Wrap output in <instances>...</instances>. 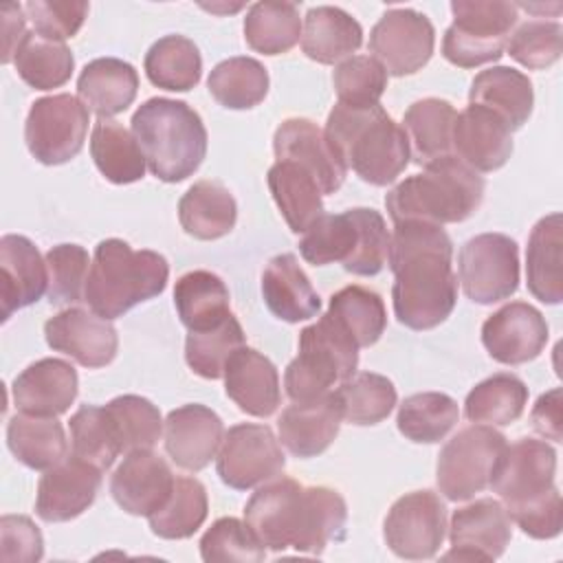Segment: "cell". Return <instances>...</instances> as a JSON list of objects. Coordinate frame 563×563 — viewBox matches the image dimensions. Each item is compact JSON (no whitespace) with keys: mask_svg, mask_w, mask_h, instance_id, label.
<instances>
[{"mask_svg":"<svg viewBox=\"0 0 563 563\" xmlns=\"http://www.w3.org/2000/svg\"><path fill=\"white\" fill-rule=\"evenodd\" d=\"M88 108L73 95L59 92L31 103L24 141L42 165H62L75 158L88 134Z\"/></svg>","mask_w":563,"mask_h":563,"instance_id":"obj_11","label":"cell"},{"mask_svg":"<svg viewBox=\"0 0 563 563\" xmlns=\"http://www.w3.org/2000/svg\"><path fill=\"white\" fill-rule=\"evenodd\" d=\"M268 189L277 209L292 233H303L323 216V191L319 180L299 163L279 158L266 174Z\"/></svg>","mask_w":563,"mask_h":563,"instance_id":"obj_32","label":"cell"},{"mask_svg":"<svg viewBox=\"0 0 563 563\" xmlns=\"http://www.w3.org/2000/svg\"><path fill=\"white\" fill-rule=\"evenodd\" d=\"M132 134L147 169L163 183L189 178L207 154V128L185 101L152 97L132 114Z\"/></svg>","mask_w":563,"mask_h":563,"instance_id":"obj_5","label":"cell"},{"mask_svg":"<svg viewBox=\"0 0 563 563\" xmlns=\"http://www.w3.org/2000/svg\"><path fill=\"white\" fill-rule=\"evenodd\" d=\"M453 242L440 224L405 220L389 235L394 273V314L409 330H431L446 321L457 303Z\"/></svg>","mask_w":563,"mask_h":563,"instance_id":"obj_1","label":"cell"},{"mask_svg":"<svg viewBox=\"0 0 563 563\" xmlns=\"http://www.w3.org/2000/svg\"><path fill=\"white\" fill-rule=\"evenodd\" d=\"M363 44L361 24L343 9L321 4L308 9L303 18L301 51L319 64H334L352 57Z\"/></svg>","mask_w":563,"mask_h":563,"instance_id":"obj_34","label":"cell"},{"mask_svg":"<svg viewBox=\"0 0 563 563\" xmlns=\"http://www.w3.org/2000/svg\"><path fill=\"white\" fill-rule=\"evenodd\" d=\"M284 466L286 457L273 429L253 422H240L224 431L216 455L220 479L235 490L255 488L277 477Z\"/></svg>","mask_w":563,"mask_h":563,"instance_id":"obj_14","label":"cell"},{"mask_svg":"<svg viewBox=\"0 0 563 563\" xmlns=\"http://www.w3.org/2000/svg\"><path fill=\"white\" fill-rule=\"evenodd\" d=\"M70 453L90 462L99 471H108L123 453L119 431L106 407L81 405L70 416Z\"/></svg>","mask_w":563,"mask_h":563,"instance_id":"obj_45","label":"cell"},{"mask_svg":"<svg viewBox=\"0 0 563 563\" xmlns=\"http://www.w3.org/2000/svg\"><path fill=\"white\" fill-rule=\"evenodd\" d=\"M273 152L277 161L286 158L306 167L319 180L323 196L339 191L345 180L347 167L328 143L325 132L310 119L292 117L282 121L273 136Z\"/></svg>","mask_w":563,"mask_h":563,"instance_id":"obj_24","label":"cell"},{"mask_svg":"<svg viewBox=\"0 0 563 563\" xmlns=\"http://www.w3.org/2000/svg\"><path fill=\"white\" fill-rule=\"evenodd\" d=\"M44 336L51 350L62 352L90 369L112 363L119 350L114 325L79 306H68L51 317L44 323Z\"/></svg>","mask_w":563,"mask_h":563,"instance_id":"obj_18","label":"cell"},{"mask_svg":"<svg viewBox=\"0 0 563 563\" xmlns=\"http://www.w3.org/2000/svg\"><path fill=\"white\" fill-rule=\"evenodd\" d=\"M224 391L249 416L268 418L277 411L279 374L268 356L253 347H238L224 365Z\"/></svg>","mask_w":563,"mask_h":563,"instance_id":"obj_27","label":"cell"},{"mask_svg":"<svg viewBox=\"0 0 563 563\" xmlns=\"http://www.w3.org/2000/svg\"><path fill=\"white\" fill-rule=\"evenodd\" d=\"M48 290L46 260L37 246L18 233H7L0 240V303L2 321L15 310L35 303Z\"/></svg>","mask_w":563,"mask_h":563,"instance_id":"obj_26","label":"cell"},{"mask_svg":"<svg viewBox=\"0 0 563 563\" xmlns=\"http://www.w3.org/2000/svg\"><path fill=\"white\" fill-rule=\"evenodd\" d=\"M561 249H563V218L550 213L541 218L526 249V284L534 299L556 306L563 299L561 275Z\"/></svg>","mask_w":563,"mask_h":563,"instance_id":"obj_33","label":"cell"},{"mask_svg":"<svg viewBox=\"0 0 563 563\" xmlns=\"http://www.w3.org/2000/svg\"><path fill=\"white\" fill-rule=\"evenodd\" d=\"M526 405H528L526 383L510 372H499L484 378L466 394L464 416L471 422L506 427L521 418Z\"/></svg>","mask_w":563,"mask_h":563,"instance_id":"obj_41","label":"cell"},{"mask_svg":"<svg viewBox=\"0 0 563 563\" xmlns=\"http://www.w3.org/2000/svg\"><path fill=\"white\" fill-rule=\"evenodd\" d=\"M209 501L202 482L196 477H176L167 501L152 512L150 528L161 539H187L207 519Z\"/></svg>","mask_w":563,"mask_h":563,"instance_id":"obj_47","label":"cell"},{"mask_svg":"<svg viewBox=\"0 0 563 563\" xmlns=\"http://www.w3.org/2000/svg\"><path fill=\"white\" fill-rule=\"evenodd\" d=\"M167 277L169 264L161 253L134 251L128 242L108 238L95 249L84 299L95 314L112 321L141 301L158 297Z\"/></svg>","mask_w":563,"mask_h":563,"instance_id":"obj_6","label":"cell"},{"mask_svg":"<svg viewBox=\"0 0 563 563\" xmlns=\"http://www.w3.org/2000/svg\"><path fill=\"white\" fill-rule=\"evenodd\" d=\"M545 317L526 301H510L495 310L482 325L486 352L504 365H521L537 358L548 343Z\"/></svg>","mask_w":563,"mask_h":563,"instance_id":"obj_19","label":"cell"},{"mask_svg":"<svg viewBox=\"0 0 563 563\" xmlns=\"http://www.w3.org/2000/svg\"><path fill=\"white\" fill-rule=\"evenodd\" d=\"M200 556L207 563H257L266 556V548L257 541L246 521L222 517L202 534Z\"/></svg>","mask_w":563,"mask_h":563,"instance_id":"obj_53","label":"cell"},{"mask_svg":"<svg viewBox=\"0 0 563 563\" xmlns=\"http://www.w3.org/2000/svg\"><path fill=\"white\" fill-rule=\"evenodd\" d=\"M48 271V301L51 306H70L86 295V282L90 273L88 251L79 244H57L46 251Z\"/></svg>","mask_w":563,"mask_h":563,"instance_id":"obj_52","label":"cell"},{"mask_svg":"<svg viewBox=\"0 0 563 563\" xmlns=\"http://www.w3.org/2000/svg\"><path fill=\"white\" fill-rule=\"evenodd\" d=\"M178 220L196 240H218L233 231L238 205L233 194L218 180L194 183L178 202Z\"/></svg>","mask_w":563,"mask_h":563,"instance_id":"obj_35","label":"cell"},{"mask_svg":"<svg viewBox=\"0 0 563 563\" xmlns=\"http://www.w3.org/2000/svg\"><path fill=\"white\" fill-rule=\"evenodd\" d=\"M455 108L446 99L427 97L413 101L405 117L402 130L409 139L411 158L418 165H429L442 156L453 154V123H455Z\"/></svg>","mask_w":563,"mask_h":563,"instance_id":"obj_36","label":"cell"},{"mask_svg":"<svg viewBox=\"0 0 563 563\" xmlns=\"http://www.w3.org/2000/svg\"><path fill=\"white\" fill-rule=\"evenodd\" d=\"M262 297L266 308L286 323L312 319L321 310V297L292 253L275 255L262 273Z\"/></svg>","mask_w":563,"mask_h":563,"instance_id":"obj_29","label":"cell"},{"mask_svg":"<svg viewBox=\"0 0 563 563\" xmlns=\"http://www.w3.org/2000/svg\"><path fill=\"white\" fill-rule=\"evenodd\" d=\"M7 444L18 462L33 471H48L66 457L68 440L62 422L46 416L15 413L7 424Z\"/></svg>","mask_w":563,"mask_h":563,"instance_id":"obj_37","label":"cell"},{"mask_svg":"<svg viewBox=\"0 0 563 563\" xmlns=\"http://www.w3.org/2000/svg\"><path fill=\"white\" fill-rule=\"evenodd\" d=\"M332 84L339 103L369 108L380 101L387 88V70L369 55H352L334 68Z\"/></svg>","mask_w":563,"mask_h":563,"instance_id":"obj_54","label":"cell"},{"mask_svg":"<svg viewBox=\"0 0 563 563\" xmlns=\"http://www.w3.org/2000/svg\"><path fill=\"white\" fill-rule=\"evenodd\" d=\"M433 44V24L416 9L385 11L369 33V53L394 77L418 73L431 59Z\"/></svg>","mask_w":563,"mask_h":563,"instance_id":"obj_16","label":"cell"},{"mask_svg":"<svg viewBox=\"0 0 563 563\" xmlns=\"http://www.w3.org/2000/svg\"><path fill=\"white\" fill-rule=\"evenodd\" d=\"M468 103H477L495 112L510 132L519 130L532 114L534 90L528 75L510 66L482 70L471 81Z\"/></svg>","mask_w":563,"mask_h":563,"instance_id":"obj_31","label":"cell"},{"mask_svg":"<svg viewBox=\"0 0 563 563\" xmlns=\"http://www.w3.org/2000/svg\"><path fill=\"white\" fill-rule=\"evenodd\" d=\"M106 409L119 431L123 453L156 446L163 433V418L152 400L136 394H125L112 398Z\"/></svg>","mask_w":563,"mask_h":563,"instance_id":"obj_51","label":"cell"},{"mask_svg":"<svg viewBox=\"0 0 563 563\" xmlns=\"http://www.w3.org/2000/svg\"><path fill=\"white\" fill-rule=\"evenodd\" d=\"M244 521L273 552L295 548L303 554H321L332 541L345 537L347 506L334 488L273 477L246 501Z\"/></svg>","mask_w":563,"mask_h":563,"instance_id":"obj_2","label":"cell"},{"mask_svg":"<svg viewBox=\"0 0 563 563\" xmlns=\"http://www.w3.org/2000/svg\"><path fill=\"white\" fill-rule=\"evenodd\" d=\"M90 156L101 176L114 185L141 180L147 167L134 134L112 119H99L95 123L90 134Z\"/></svg>","mask_w":563,"mask_h":563,"instance_id":"obj_39","label":"cell"},{"mask_svg":"<svg viewBox=\"0 0 563 563\" xmlns=\"http://www.w3.org/2000/svg\"><path fill=\"white\" fill-rule=\"evenodd\" d=\"M530 422L537 433L548 440L561 442L563 438V413H561V387L541 394L530 411Z\"/></svg>","mask_w":563,"mask_h":563,"instance_id":"obj_59","label":"cell"},{"mask_svg":"<svg viewBox=\"0 0 563 563\" xmlns=\"http://www.w3.org/2000/svg\"><path fill=\"white\" fill-rule=\"evenodd\" d=\"M88 2L84 0H31L24 4L26 20L33 24V33L64 42L81 29L88 15Z\"/></svg>","mask_w":563,"mask_h":563,"instance_id":"obj_56","label":"cell"},{"mask_svg":"<svg viewBox=\"0 0 563 563\" xmlns=\"http://www.w3.org/2000/svg\"><path fill=\"white\" fill-rule=\"evenodd\" d=\"M301 37L299 9L292 2L264 0L251 4L244 18V40L262 55H282Z\"/></svg>","mask_w":563,"mask_h":563,"instance_id":"obj_42","label":"cell"},{"mask_svg":"<svg viewBox=\"0 0 563 563\" xmlns=\"http://www.w3.org/2000/svg\"><path fill=\"white\" fill-rule=\"evenodd\" d=\"M13 64L24 84L35 90H53L70 79L75 57L64 42H53L37 33H29L18 48Z\"/></svg>","mask_w":563,"mask_h":563,"instance_id":"obj_46","label":"cell"},{"mask_svg":"<svg viewBox=\"0 0 563 563\" xmlns=\"http://www.w3.org/2000/svg\"><path fill=\"white\" fill-rule=\"evenodd\" d=\"M77 387L79 378L68 361L40 358L13 378L11 398L22 413L57 418L75 402Z\"/></svg>","mask_w":563,"mask_h":563,"instance_id":"obj_25","label":"cell"},{"mask_svg":"<svg viewBox=\"0 0 563 563\" xmlns=\"http://www.w3.org/2000/svg\"><path fill=\"white\" fill-rule=\"evenodd\" d=\"M229 301L227 284L211 271H189L174 286V306L189 332L224 321L231 314Z\"/></svg>","mask_w":563,"mask_h":563,"instance_id":"obj_38","label":"cell"},{"mask_svg":"<svg viewBox=\"0 0 563 563\" xmlns=\"http://www.w3.org/2000/svg\"><path fill=\"white\" fill-rule=\"evenodd\" d=\"M143 68L156 88L187 92L200 81L202 57L189 37L165 35L150 46Z\"/></svg>","mask_w":563,"mask_h":563,"instance_id":"obj_40","label":"cell"},{"mask_svg":"<svg viewBox=\"0 0 563 563\" xmlns=\"http://www.w3.org/2000/svg\"><path fill=\"white\" fill-rule=\"evenodd\" d=\"M2 15V35H4V51H2V64H9L15 59L18 48L22 46L26 33V13L24 4L9 2L0 11Z\"/></svg>","mask_w":563,"mask_h":563,"instance_id":"obj_60","label":"cell"},{"mask_svg":"<svg viewBox=\"0 0 563 563\" xmlns=\"http://www.w3.org/2000/svg\"><path fill=\"white\" fill-rule=\"evenodd\" d=\"M301 257L312 266L341 262L352 275H378L389 257V231L376 209L356 207L319 216L299 240Z\"/></svg>","mask_w":563,"mask_h":563,"instance_id":"obj_7","label":"cell"},{"mask_svg":"<svg viewBox=\"0 0 563 563\" xmlns=\"http://www.w3.org/2000/svg\"><path fill=\"white\" fill-rule=\"evenodd\" d=\"M207 88L220 106L229 110H249L264 101L268 92V73L262 62L238 55L222 59L211 68Z\"/></svg>","mask_w":563,"mask_h":563,"instance_id":"obj_43","label":"cell"},{"mask_svg":"<svg viewBox=\"0 0 563 563\" xmlns=\"http://www.w3.org/2000/svg\"><path fill=\"white\" fill-rule=\"evenodd\" d=\"M139 75L119 57H99L84 66L77 79L79 101L99 119H110L136 99Z\"/></svg>","mask_w":563,"mask_h":563,"instance_id":"obj_30","label":"cell"},{"mask_svg":"<svg viewBox=\"0 0 563 563\" xmlns=\"http://www.w3.org/2000/svg\"><path fill=\"white\" fill-rule=\"evenodd\" d=\"M512 537V521L501 501L475 499L453 512L449 526L451 550L444 561H495Z\"/></svg>","mask_w":563,"mask_h":563,"instance_id":"obj_17","label":"cell"},{"mask_svg":"<svg viewBox=\"0 0 563 563\" xmlns=\"http://www.w3.org/2000/svg\"><path fill=\"white\" fill-rule=\"evenodd\" d=\"M457 402L442 391H420L407 396L396 416L398 431L418 444L440 442L457 422Z\"/></svg>","mask_w":563,"mask_h":563,"instance_id":"obj_44","label":"cell"},{"mask_svg":"<svg viewBox=\"0 0 563 563\" xmlns=\"http://www.w3.org/2000/svg\"><path fill=\"white\" fill-rule=\"evenodd\" d=\"M446 534V508L433 490H413L398 497L383 523L387 548L407 561L438 554Z\"/></svg>","mask_w":563,"mask_h":563,"instance_id":"obj_15","label":"cell"},{"mask_svg":"<svg viewBox=\"0 0 563 563\" xmlns=\"http://www.w3.org/2000/svg\"><path fill=\"white\" fill-rule=\"evenodd\" d=\"M510 521H515L532 539L559 537L563 526V504L559 488L552 490L545 499L534 501L521 510H515L510 515Z\"/></svg>","mask_w":563,"mask_h":563,"instance_id":"obj_58","label":"cell"},{"mask_svg":"<svg viewBox=\"0 0 563 563\" xmlns=\"http://www.w3.org/2000/svg\"><path fill=\"white\" fill-rule=\"evenodd\" d=\"M484 178L451 154L400 180L385 196V207L394 224L420 220L442 227L468 220L484 200Z\"/></svg>","mask_w":563,"mask_h":563,"instance_id":"obj_4","label":"cell"},{"mask_svg":"<svg viewBox=\"0 0 563 563\" xmlns=\"http://www.w3.org/2000/svg\"><path fill=\"white\" fill-rule=\"evenodd\" d=\"M464 295L482 306L508 299L519 288V246L504 233H479L457 255Z\"/></svg>","mask_w":563,"mask_h":563,"instance_id":"obj_12","label":"cell"},{"mask_svg":"<svg viewBox=\"0 0 563 563\" xmlns=\"http://www.w3.org/2000/svg\"><path fill=\"white\" fill-rule=\"evenodd\" d=\"M506 48L517 64L543 70L559 62L563 53V26L552 20H528L508 37Z\"/></svg>","mask_w":563,"mask_h":563,"instance_id":"obj_55","label":"cell"},{"mask_svg":"<svg viewBox=\"0 0 563 563\" xmlns=\"http://www.w3.org/2000/svg\"><path fill=\"white\" fill-rule=\"evenodd\" d=\"M343 420L356 427L383 422L396 407L394 383L376 372H361L341 383L336 389Z\"/></svg>","mask_w":563,"mask_h":563,"instance_id":"obj_48","label":"cell"},{"mask_svg":"<svg viewBox=\"0 0 563 563\" xmlns=\"http://www.w3.org/2000/svg\"><path fill=\"white\" fill-rule=\"evenodd\" d=\"M323 132L343 165L369 185L385 187L409 165V139L380 103L369 108L336 103Z\"/></svg>","mask_w":563,"mask_h":563,"instance_id":"obj_3","label":"cell"},{"mask_svg":"<svg viewBox=\"0 0 563 563\" xmlns=\"http://www.w3.org/2000/svg\"><path fill=\"white\" fill-rule=\"evenodd\" d=\"M556 451L545 440L521 438L506 444L490 475V488L499 495L508 517L534 501L545 499L554 486Z\"/></svg>","mask_w":563,"mask_h":563,"instance_id":"obj_13","label":"cell"},{"mask_svg":"<svg viewBox=\"0 0 563 563\" xmlns=\"http://www.w3.org/2000/svg\"><path fill=\"white\" fill-rule=\"evenodd\" d=\"M328 312L347 330L358 347L374 345L387 325L385 303L378 292L363 286H345L330 297Z\"/></svg>","mask_w":563,"mask_h":563,"instance_id":"obj_49","label":"cell"},{"mask_svg":"<svg viewBox=\"0 0 563 563\" xmlns=\"http://www.w3.org/2000/svg\"><path fill=\"white\" fill-rule=\"evenodd\" d=\"M512 132L488 108L468 103L455 114L453 123V152L455 156L479 172H495L504 167L512 154Z\"/></svg>","mask_w":563,"mask_h":563,"instance_id":"obj_23","label":"cell"},{"mask_svg":"<svg viewBox=\"0 0 563 563\" xmlns=\"http://www.w3.org/2000/svg\"><path fill=\"white\" fill-rule=\"evenodd\" d=\"M224 438L220 416L198 402L172 409L165 418V451L185 471H202L218 453Z\"/></svg>","mask_w":563,"mask_h":563,"instance_id":"obj_22","label":"cell"},{"mask_svg":"<svg viewBox=\"0 0 563 563\" xmlns=\"http://www.w3.org/2000/svg\"><path fill=\"white\" fill-rule=\"evenodd\" d=\"M451 13L453 24L444 31L442 55L460 68L497 62L519 20L517 4L504 0H453Z\"/></svg>","mask_w":563,"mask_h":563,"instance_id":"obj_9","label":"cell"},{"mask_svg":"<svg viewBox=\"0 0 563 563\" xmlns=\"http://www.w3.org/2000/svg\"><path fill=\"white\" fill-rule=\"evenodd\" d=\"M343 420L336 391H330L317 400L292 402L277 420L279 440L295 457H317L336 438Z\"/></svg>","mask_w":563,"mask_h":563,"instance_id":"obj_28","label":"cell"},{"mask_svg":"<svg viewBox=\"0 0 563 563\" xmlns=\"http://www.w3.org/2000/svg\"><path fill=\"white\" fill-rule=\"evenodd\" d=\"M504 449V433L490 424L460 429L438 455L435 479L440 493L451 501H464L488 488Z\"/></svg>","mask_w":563,"mask_h":563,"instance_id":"obj_10","label":"cell"},{"mask_svg":"<svg viewBox=\"0 0 563 563\" xmlns=\"http://www.w3.org/2000/svg\"><path fill=\"white\" fill-rule=\"evenodd\" d=\"M358 345L330 314L299 332V354L288 363L284 387L292 402L317 400L352 378L358 367Z\"/></svg>","mask_w":563,"mask_h":563,"instance_id":"obj_8","label":"cell"},{"mask_svg":"<svg viewBox=\"0 0 563 563\" xmlns=\"http://www.w3.org/2000/svg\"><path fill=\"white\" fill-rule=\"evenodd\" d=\"M0 559L7 563H35L44 556V539L37 526L24 515L0 519Z\"/></svg>","mask_w":563,"mask_h":563,"instance_id":"obj_57","label":"cell"},{"mask_svg":"<svg viewBox=\"0 0 563 563\" xmlns=\"http://www.w3.org/2000/svg\"><path fill=\"white\" fill-rule=\"evenodd\" d=\"M176 475L152 449L125 453L110 479V493L128 515L150 517L172 495Z\"/></svg>","mask_w":563,"mask_h":563,"instance_id":"obj_21","label":"cell"},{"mask_svg":"<svg viewBox=\"0 0 563 563\" xmlns=\"http://www.w3.org/2000/svg\"><path fill=\"white\" fill-rule=\"evenodd\" d=\"M246 343V334L231 312L213 328L189 332L185 341V361L189 369L202 378H222L229 356Z\"/></svg>","mask_w":563,"mask_h":563,"instance_id":"obj_50","label":"cell"},{"mask_svg":"<svg viewBox=\"0 0 563 563\" xmlns=\"http://www.w3.org/2000/svg\"><path fill=\"white\" fill-rule=\"evenodd\" d=\"M101 473L103 471L75 457L73 453L44 471L35 495L37 517L48 523H62L79 517L97 499Z\"/></svg>","mask_w":563,"mask_h":563,"instance_id":"obj_20","label":"cell"}]
</instances>
